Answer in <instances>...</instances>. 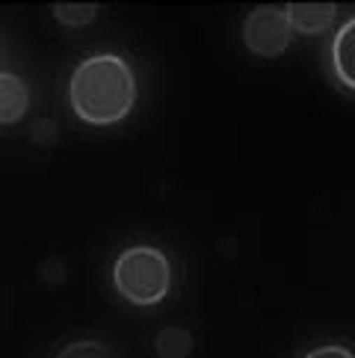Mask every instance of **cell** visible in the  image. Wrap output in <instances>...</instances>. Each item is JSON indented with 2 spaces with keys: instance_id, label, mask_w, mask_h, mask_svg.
<instances>
[{
  "instance_id": "obj_3",
  "label": "cell",
  "mask_w": 355,
  "mask_h": 358,
  "mask_svg": "<svg viewBox=\"0 0 355 358\" xmlns=\"http://www.w3.org/2000/svg\"><path fill=\"white\" fill-rule=\"evenodd\" d=\"M243 45L249 54L261 59H275L294 45V30H290L284 6H258L252 9L243 21Z\"/></svg>"
},
{
  "instance_id": "obj_8",
  "label": "cell",
  "mask_w": 355,
  "mask_h": 358,
  "mask_svg": "<svg viewBox=\"0 0 355 358\" xmlns=\"http://www.w3.org/2000/svg\"><path fill=\"white\" fill-rule=\"evenodd\" d=\"M57 358H116V352H113L104 341H95V338H78L66 343Z\"/></svg>"
},
{
  "instance_id": "obj_6",
  "label": "cell",
  "mask_w": 355,
  "mask_h": 358,
  "mask_svg": "<svg viewBox=\"0 0 355 358\" xmlns=\"http://www.w3.org/2000/svg\"><path fill=\"white\" fill-rule=\"evenodd\" d=\"M284 12L294 36H320L332 30L338 18V6L332 3H287Z\"/></svg>"
},
{
  "instance_id": "obj_5",
  "label": "cell",
  "mask_w": 355,
  "mask_h": 358,
  "mask_svg": "<svg viewBox=\"0 0 355 358\" xmlns=\"http://www.w3.org/2000/svg\"><path fill=\"white\" fill-rule=\"evenodd\" d=\"M30 113V83L15 71H0V127L18 124Z\"/></svg>"
},
{
  "instance_id": "obj_4",
  "label": "cell",
  "mask_w": 355,
  "mask_h": 358,
  "mask_svg": "<svg viewBox=\"0 0 355 358\" xmlns=\"http://www.w3.org/2000/svg\"><path fill=\"white\" fill-rule=\"evenodd\" d=\"M326 71L338 89L355 98V12L338 24L326 45Z\"/></svg>"
},
{
  "instance_id": "obj_9",
  "label": "cell",
  "mask_w": 355,
  "mask_h": 358,
  "mask_svg": "<svg viewBox=\"0 0 355 358\" xmlns=\"http://www.w3.org/2000/svg\"><path fill=\"white\" fill-rule=\"evenodd\" d=\"M54 18L62 24V27H86L98 18V6H54Z\"/></svg>"
},
{
  "instance_id": "obj_1",
  "label": "cell",
  "mask_w": 355,
  "mask_h": 358,
  "mask_svg": "<svg viewBox=\"0 0 355 358\" xmlns=\"http://www.w3.org/2000/svg\"><path fill=\"white\" fill-rule=\"evenodd\" d=\"M66 104L89 127H113L131 119L139 104V78L119 50H95L71 69Z\"/></svg>"
},
{
  "instance_id": "obj_10",
  "label": "cell",
  "mask_w": 355,
  "mask_h": 358,
  "mask_svg": "<svg viewBox=\"0 0 355 358\" xmlns=\"http://www.w3.org/2000/svg\"><path fill=\"white\" fill-rule=\"evenodd\" d=\"M299 358H355V350L347 347V343H317Z\"/></svg>"
},
{
  "instance_id": "obj_2",
  "label": "cell",
  "mask_w": 355,
  "mask_h": 358,
  "mask_svg": "<svg viewBox=\"0 0 355 358\" xmlns=\"http://www.w3.org/2000/svg\"><path fill=\"white\" fill-rule=\"evenodd\" d=\"M110 281L113 290L133 308H154V305L169 299L175 285V270L169 255L160 246L133 243V246L122 249L119 258L113 261Z\"/></svg>"
},
{
  "instance_id": "obj_7",
  "label": "cell",
  "mask_w": 355,
  "mask_h": 358,
  "mask_svg": "<svg viewBox=\"0 0 355 358\" xmlns=\"http://www.w3.org/2000/svg\"><path fill=\"white\" fill-rule=\"evenodd\" d=\"M193 335L181 326H166L157 331L154 338V350L160 358H189L193 355Z\"/></svg>"
}]
</instances>
